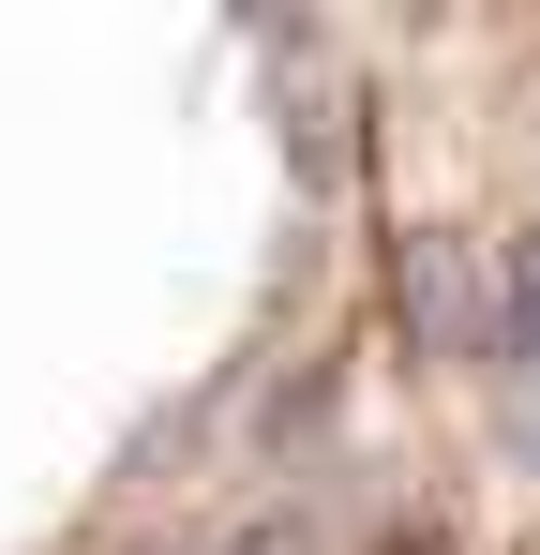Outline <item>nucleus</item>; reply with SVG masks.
I'll return each mask as SVG.
<instances>
[{
  "label": "nucleus",
  "mask_w": 540,
  "mask_h": 555,
  "mask_svg": "<svg viewBox=\"0 0 540 555\" xmlns=\"http://www.w3.org/2000/svg\"><path fill=\"white\" fill-rule=\"evenodd\" d=\"M390 315L421 331V361H496V271H480V241L421 225V241L390 256Z\"/></svg>",
  "instance_id": "f257e3e1"
},
{
  "label": "nucleus",
  "mask_w": 540,
  "mask_h": 555,
  "mask_svg": "<svg viewBox=\"0 0 540 555\" xmlns=\"http://www.w3.org/2000/svg\"><path fill=\"white\" fill-rule=\"evenodd\" d=\"M496 375L540 390V225H526V241H496Z\"/></svg>",
  "instance_id": "f03ea898"
},
{
  "label": "nucleus",
  "mask_w": 540,
  "mask_h": 555,
  "mask_svg": "<svg viewBox=\"0 0 540 555\" xmlns=\"http://www.w3.org/2000/svg\"><path fill=\"white\" fill-rule=\"evenodd\" d=\"M316 421H331V375H285V390H270V451H285V436H316Z\"/></svg>",
  "instance_id": "7ed1b4c3"
},
{
  "label": "nucleus",
  "mask_w": 540,
  "mask_h": 555,
  "mask_svg": "<svg viewBox=\"0 0 540 555\" xmlns=\"http://www.w3.org/2000/svg\"><path fill=\"white\" fill-rule=\"evenodd\" d=\"M226 555H300V511H256V526H241Z\"/></svg>",
  "instance_id": "20e7f679"
},
{
  "label": "nucleus",
  "mask_w": 540,
  "mask_h": 555,
  "mask_svg": "<svg viewBox=\"0 0 540 555\" xmlns=\"http://www.w3.org/2000/svg\"><path fill=\"white\" fill-rule=\"evenodd\" d=\"M511 451H526V480H540V390H511Z\"/></svg>",
  "instance_id": "39448f33"
},
{
  "label": "nucleus",
  "mask_w": 540,
  "mask_h": 555,
  "mask_svg": "<svg viewBox=\"0 0 540 555\" xmlns=\"http://www.w3.org/2000/svg\"><path fill=\"white\" fill-rule=\"evenodd\" d=\"M375 555H450V526H390V541H375Z\"/></svg>",
  "instance_id": "423d86ee"
}]
</instances>
